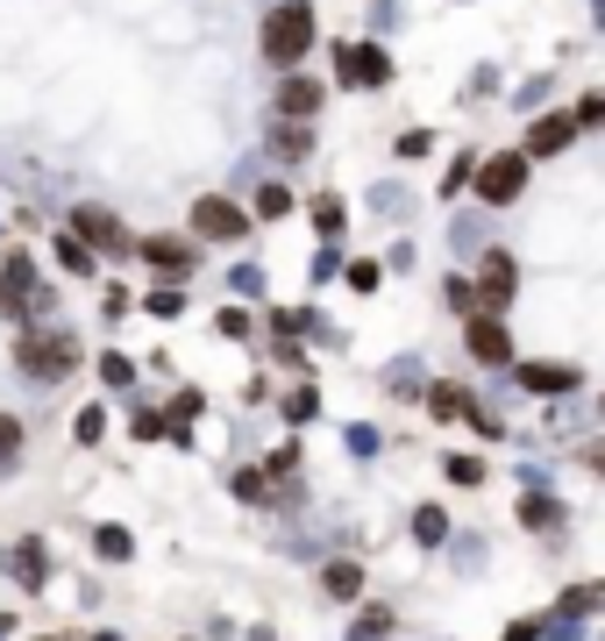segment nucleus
<instances>
[{"mask_svg":"<svg viewBox=\"0 0 605 641\" xmlns=\"http://www.w3.org/2000/svg\"><path fill=\"white\" fill-rule=\"evenodd\" d=\"M307 43H314V8H307V0L271 8V22H264V57H271V65H299Z\"/></svg>","mask_w":605,"mask_h":641,"instance_id":"obj_1","label":"nucleus"},{"mask_svg":"<svg viewBox=\"0 0 605 641\" xmlns=\"http://www.w3.org/2000/svg\"><path fill=\"white\" fill-rule=\"evenodd\" d=\"M22 371H36V378H65L72 363H79V343H72L65 328H36V335H22Z\"/></svg>","mask_w":605,"mask_h":641,"instance_id":"obj_2","label":"nucleus"},{"mask_svg":"<svg viewBox=\"0 0 605 641\" xmlns=\"http://www.w3.org/2000/svg\"><path fill=\"white\" fill-rule=\"evenodd\" d=\"M471 178H477V200H484V207H513V200H520V186H527V157H520V150H506V157H484Z\"/></svg>","mask_w":605,"mask_h":641,"instance_id":"obj_3","label":"nucleus"},{"mask_svg":"<svg viewBox=\"0 0 605 641\" xmlns=\"http://www.w3.org/2000/svg\"><path fill=\"white\" fill-rule=\"evenodd\" d=\"M513 285H520V271H513V257L506 250H492V257H484V271H477V307L484 314H498V307H513Z\"/></svg>","mask_w":605,"mask_h":641,"instance_id":"obj_4","label":"nucleus"},{"mask_svg":"<svg viewBox=\"0 0 605 641\" xmlns=\"http://www.w3.org/2000/svg\"><path fill=\"white\" fill-rule=\"evenodd\" d=\"M463 343H471L477 363H513V335H506V320H498V314H471Z\"/></svg>","mask_w":605,"mask_h":641,"instance_id":"obj_5","label":"nucleus"},{"mask_svg":"<svg viewBox=\"0 0 605 641\" xmlns=\"http://www.w3.org/2000/svg\"><path fill=\"white\" fill-rule=\"evenodd\" d=\"M193 228H200L207 242H235L250 221H242V207H235V200H215V193H207V200H193Z\"/></svg>","mask_w":605,"mask_h":641,"instance_id":"obj_6","label":"nucleus"},{"mask_svg":"<svg viewBox=\"0 0 605 641\" xmlns=\"http://www.w3.org/2000/svg\"><path fill=\"white\" fill-rule=\"evenodd\" d=\"M336 72H342L350 86H385V79H392L385 51H371V43H342V51H336Z\"/></svg>","mask_w":605,"mask_h":641,"instance_id":"obj_7","label":"nucleus"},{"mask_svg":"<svg viewBox=\"0 0 605 641\" xmlns=\"http://www.w3.org/2000/svg\"><path fill=\"white\" fill-rule=\"evenodd\" d=\"M428 406H435L442 421H471V427H484V435L498 427V421H484V414H477V400H471L463 385H435V392H428Z\"/></svg>","mask_w":605,"mask_h":641,"instance_id":"obj_8","label":"nucleus"},{"mask_svg":"<svg viewBox=\"0 0 605 641\" xmlns=\"http://www.w3.org/2000/svg\"><path fill=\"white\" fill-rule=\"evenodd\" d=\"M135 257H143V264H157L164 279H186V271H193V250H186V242H172V236H150Z\"/></svg>","mask_w":605,"mask_h":641,"instance_id":"obj_9","label":"nucleus"},{"mask_svg":"<svg viewBox=\"0 0 605 641\" xmlns=\"http://www.w3.org/2000/svg\"><path fill=\"white\" fill-rule=\"evenodd\" d=\"M520 385L527 392H570L578 385V363H520Z\"/></svg>","mask_w":605,"mask_h":641,"instance_id":"obj_10","label":"nucleus"},{"mask_svg":"<svg viewBox=\"0 0 605 641\" xmlns=\"http://www.w3.org/2000/svg\"><path fill=\"white\" fill-rule=\"evenodd\" d=\"M570 135H578V121H570V115H541V121H535V135H527V150H535V157H556Z\"/></svg>","mask_w":605,"mask_h":641,"instance_id":"obj_11","label":"nucleus"},{"mask_svg":"<svg viewBox=\"0 0 605 641\" xmlns=\"http://www.w3.org/2000/svg\"><path fill=\"white\" fill-rule=\"evenodd\" d=\"M314 107H321V86H314V79H285V86H278V115L307 121Z\"/></svg>","mask_w":605,"mask_h":641,"instance_id":"obj_12","label":"nucleus"},{"mask_svg":"<svg viewBox=\"0 0 605 641\" xmlns=\"http://www.w3.org/2000/svg\"><path fill=\"white\" fill-rule=\"evenodd\" d=\"M79 242H108V250H121V228L100 207H79Z\"/></svg>","mask_w":605,"mask_h":641,"instance_id":"obj_13","label":"nucleus"},{"mask_svg":"<svg viewBox=\"0 0 605 641\" xmlns=\"http://www.w3.org/2000/svg\"><path fill=\"white\" fill-rule=\"evenodd\" d=\"M271 150H278V157H307L314 143H307V129H299V121H285V129L271 135Z\"/></svg>","mask_w":605,"mask_h":641,"instance_id":"obj_14","label":"nucleus"},{"mask_svg":"<svg viewBox=\"0 0 605 641\" xmlns=\"http://www.w3.org/2000/svg\"><path fill=\"white\" fill-rule=\"evenodd\" d=\"M356 585H363L356 563H336V571H328V591H336V599H356Z\"/></svg>","mask_w":605,"mask_h":641,"instance_id":"obj_15","label":"nucleus"},{"mask_svg":"<svg viewBox=\"0 0 605 641\" xmlns=\"http://www.w3.org/2000/svg\"><path fill=\"white\" fill-rule=\"evenodd\" d=\"M57 257H65V271H94V250H86L79 236H65V242H57Z\"/></svg>","mask_w":605,"mask_h":641,"instance_id":"obj_16","label":"nucleus"},{"mask_svg":"<svg viewBox=\"0 0 605 641\" xmlns=\"http://www.w3.org/2000/svg\"><path fill=\"white\" fill-rule=\"evenodd\" d=\"M14 449H22V421H14V414H0V464H8Z\"/></svg>","mask_w":605,"mask_h":641,"instance_id":"obj_17","label":"nucleus"},{"mask_svg":"<svg viewBox=\"0 0 605 641\" xmlns=\"http://www.w3.org/2000/svg\"><path fill=\"white\" fill-rule=\"evenodd\" d=\"M100 378H108V385H129L135 363H129V357H100Z\"/></svg>","mask_w":605,"mask_h":641,"instance_id":"obj_18","label":"nucleus"},{"mask_svg":"<svg viewBox=\"0 0 605 641\" xmlns=\"http://www.w3.org/2000/svg\"><path fill=\"white\" fill-rule=\"evenodd\" d=\"M285 207H293V193H285V186H264V193H256V214H285Z\"/></svg>","mask_w":605,"mask_h":641,"instance_id":"obj_19","label":"nucleus"},{"mask_svg":"<svg viewBox=\"0 0 605 641\" xmlns=\"http://www.w3.org/2000/svg\"><path fill=\"white\" fill-rule=\"evenodd\" d=\"M449 478H457V485H477L484 464H477V456H457V464H449Z\"/></svg>","mask_w":605,"mask_h":641,"instance_id":"obj_20","label":"nucleus"},{"mask_svg":"<svg viewBox=\"0 0 605 641\" xmlns=\"http://www.w3.org/2000/svg\"><path fill=\"white\" fill-rule=\"evenodd\" d=\"M414 528H420V542H442V513H435V507H420Z\"/></svg>","mask_w":605,"mask_h":641,"instance_id":"obj_21","label":"nucleus"},{"mask_svg":"<svg viewBox=\"0 0 605 641\" xmlns=\"http://www.w3.org/2000/svg\"><path fill=\"white\" fill-rule=\"evenodd\" d=\"M100 556H129V534H121V528H100Z\"/></svg>","mask_w":605,"mask_h":641,"instance_id":"obj_22","label":"nucleus"},{"mask_svg":"<svg viewBox=\"0 0 605 641\" xmlns=\"http://www.w3.org/2000/svg\"><path fill=\"white\" fill-rule=\"evenodd\" d=\"M143 307H150V314H164V320H172L178 307H186V300H178V293H150V300H143Z\"/></svg>","mask_w":605,"mask_h":641,"instance_id":"obj_23","label":"nucleus"},{"mask_svg":"<svg viewBox=\"0 0 605 641\" xmlns=\"http://www.w3.org/2000/svg\"><path fill=\"white\" fill-rule=\"evenodd\" d=\"M584 464H592V470H605V442H592V449H584Z\"/></svg>","mask_w":605,"mask_h":641,"instance_id":"obj_24","label":"nucleus"}]
</instances>
